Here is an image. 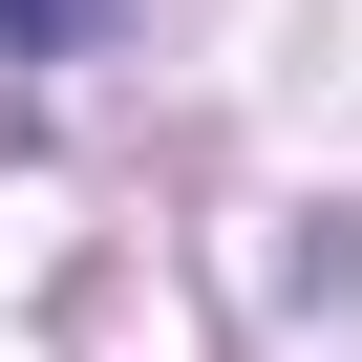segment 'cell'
<instances>
[{"label": "cell", "instance_id": "obj_1", "mask_svg": "<svg viewBox=\"0 0 362 362\" xmlns=\"http://www.w3.org/2000/svg\"><path fill=\"white\" fill-rule=\"evenodd\" d=\"M0 43H107V0H0Z\"/></svg>", "mask_w": 362, "mask_h": 362}]
</instances>
